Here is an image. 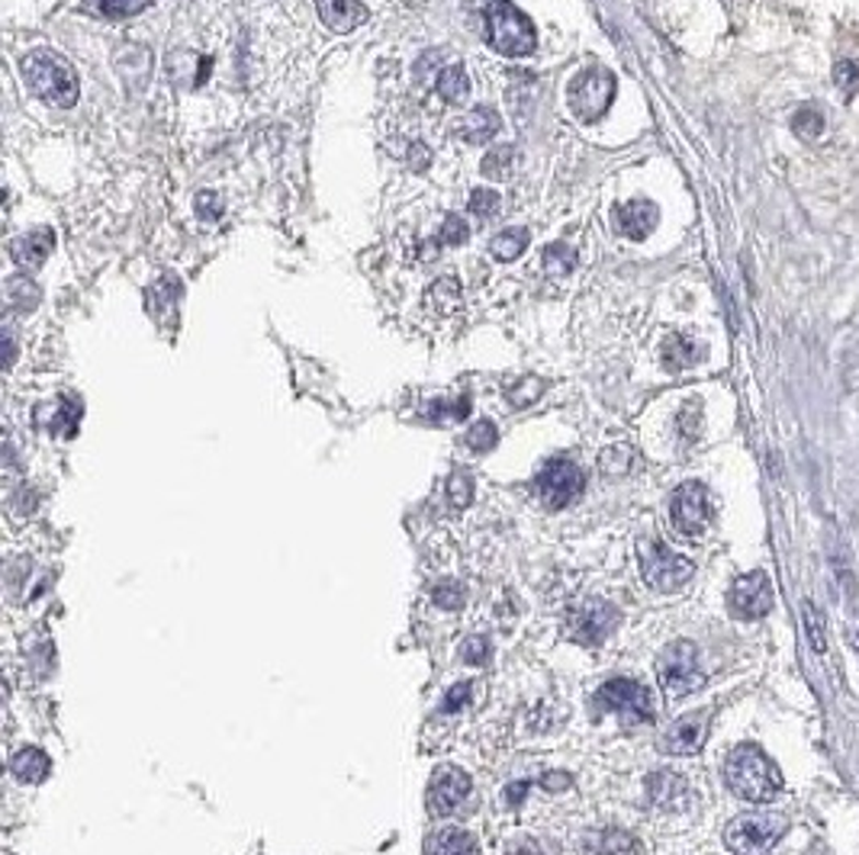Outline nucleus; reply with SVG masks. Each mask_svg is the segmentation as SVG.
Segmentation results:
<instances>
[{"label": "nucleus", "instance_id": "obj_1", "mask_svg": "<svg viewBox=\"0 0 859 855\" xmlns=\"http://www.w3.org/2000/svg\"><path fill=\"white\" fill-rule=\"evenodd\" d=\"M724 778H727V788L741 801H750V805L772 801L782 788L779 768L766 760L757 746H737L724 762Z\"/></svg>", "mask_w": 859, "mask_h": 855}, {"label": "nucleus", "instance_id": "obj_2", "mask_svg": "<svg viewBox=\"0 0 859 855\" xmlns=\"http://www.w3.org/2000/svg\"><path fill=\"white\" fill-rule=\"evenodd\" d=\"M471 10H477L486 23L489 46L502 55H528L538 46V33L522 10H516L512 0H467Z\"/></svg>", "mask_w": 859, "mask_h": 855}, {"label": "nucleus", "instance_id": "obj_3", "mask_svg": "<svg viewBox=\"0 0 859 855\" xmlns=\"http://www.w3.org/2000/svg\"><path fill=\"white\" fill-rule=\"evenodd\" d=\"M23 78L26 84L43 96L46 103H55V106H75L78 100V81L71 75V68L52 55L46 48H36L23 58Z\"/></svg>", "mask_w": 859, "mask_h": 855}, {"label": "nucleus", "instance_id": "obj_4", "mask_svg": "<svg viewBox=\"0 0 859 855\" xmlns=\"http://www.w3.org/2000/svg\"><path fill=\"white\" fill-rule=\"evenodd\" d=\"M785 830L789 820L779 813H741L727 823L724 843L734 855H772Z\"/></svg>", "mask_w": 859, "mask_h": 855}, {"label": "nucleus", "instance_id": "obj_5", "mask_svg": "<svg viewBox=\"0 0 859 855\" xmlns=\"http://www.w3.org/2000/svg\"><path fill=\"white\" fill-rule=\"evenodd\" d=\"M615 75L606 68H586L579 71L567 88V106L579 123H596L609 113L615 100Z\"/></svg>", "mask_w": 859, "mask_h": 855}, {"label": "nucleus", "instance_id": "obj_6", "mask_svg": "<svg viewBox=\"0 0 859 855\" xmlns=\"http://www.w3.org/2000/svg\"><path fill=\"white\" fill-rule=\"evenodd\" d=\"M592 705H596V711L619 714L628 727H637V723L654 720L651 692H647L641 682H634V679H612V682H606V685L596 692Z\"/></svg>", "mask_w": 859, "mask_h": 855}, {"label": "nucleus", "instance_id": "obj_7", "mask_svg": "<svg viewBox=\"0 0 859 855\" xmlns=\"http://www.w3.org/2000/svg\"><path fill=\"white\" fill-rule=\"evenodd\" d=\"M657 675H660V685L667 692L669 698H682L689 692H696L705 675H702V665H699V653L689 640H676L664 650V657L657 660Z\"/></svg>", "mask_w": 859, "mask_h": 855}, {"label": "nucleus", "instance_id": "obj_8", "mask_svg": "<svg viewBox=\"0 0 859 855\" xmlns=\"http://www.w3.org/2000/svg\"><path fill=\"white\" fill-rule=\"evenodd\" d=\"M583 486H586V476L567 457L547 460L534 479V492L541 495V502L547 509H567L570 502L583 495Z\"/></svg>", "mask_w": 859, "mask_h": 855}, {"label": "nucleus", "instance_id": "obj_9", "mask_svg": "<svg viewBox=\"0 0 859 855\" xmlns=\"http://www.w3.org/2000/svg\"><path fill=\"white\" fill-rule=\"evenodd\" d=\"M641 572L647 585L657 592H676L692 579V563L679 554L667 550L660 540H644L641 544Z\"/></svg>", "mask_w": 859, "mask_h": 855}, {"label": "nucleus", "instance_id": "obj_10", "mask_svg": "<svg viewBox=\"0 0 859 855\" xmlns=\"http://www.w3.org/2000/svg\"><path fill=\"white\" fill-rule=\"evenodd\" d=\"M669 515H672V524L696 537L709 527V518H712V502H709V492L702 482H682L676 492H672V502H669Z\"/></svg>", "mask_w": 859, "mask_h": 855}, {"label": "nucleus", "instance_id": "obj_11", "mask_svg": "<svg viewBox=\"0 0 859 855\" xmlns=\"http://www.w3.org/2000/svg\"><path fill=\"white\" fill-rule=\"evenodd\" d=\"M615 624H619L615 605H609V602H602V598H592V602L579 605L570 615V637L573 640H579V643L596 647V643H602V640L612 634Z\"/></svg>", "mask_w": 859, "mask_h": 855}, {"label": "nucleus", "instance_id": "obj_12", "mask_svg": "<svg viewBox=\"0 0 859 855\" xmlns=\"http://www.w3.org/2000/svg\"><path fill=\"white\" fill-rule=\"evenodd\" d=\"M772 585H769V575L766 572H747L734 582L731 589V608L734 615L744 620L764 618L772 612Z\"/></svg>", "mask_w": 859, "mask_h": 855}, {"label": "nucleus", "instance_id": "obj_13", "mask_svg": "<svg viewBox=\"0 0 859 855\" xmlns=\"http://www.w3.org/2000/svg\"><path fill=\"white\" fill-rule=\"evenodd\" d=\"M709 737V714H686L664 733V750L672 756H692Z\"/></svg>", "mask_w": 859, "mask_h": 855}, {"label": "nucleus", "instance_id": "obj_14", "mask_svg": "<svg viewBox=\"0 0 859 855\" xmlns=\"http://www.w3.org/2000/svg\"><path fill=\"white\" fill-rule=\"evenodd\" d=\"M657 223H660V209L651 200H631L615 209V226L621 236L631 241H644L657 229Z\"/></svg>", "mask_w": 859, "mask_h": 855}, {"label": "nucleus", "instance_id": "obj_15", "mask_svg": "<svg viewBox=\"0 0 859 855\" xmlns=\"http://www.w3.org/2000/svg\"><path fill=\"white\" fill-rule=\"evenodd\" d=\"M467 791H471V782H467L457 768L438 772L429 791L431 810H434V813H451V810H457V805L467 798Z\"/></svg>", "mask_w": 859, "mask_h": 855}, {"label": "nucleus", "instance_id": "obj_16", "mask_svg": "<svg viewBox=\"0 0 859 855\" xmlns=\"http://www.w3.org/2000/svg\"><path fill=\"white\" fill-rule=\"evenodd\" d=\"M323 23L335 33H351L368 20V7L361 0H316Z\"/></svg>", "mask_w": 859, "mask_h": 855}, {"label": "nucleus", "instance_id": "obj_17", "mask_svg": "<svg viewBox=\"0 0 859 855\" xmlns=\"http://www.w3.org/2000/svg\"><path fill=\"white\" fill-rule=\"evenodd\" d=\"M52 244H55L52 229H36V232L13 238V241H10V254H13V261H16L20 267L36 271V267L46 264V258L52 254Z\"/></svg>", "mask_w": 859, "mask_h": 855}, {"label": "nucleus", "instance_id": "obj_18", "mask_svg": "<svg viewBox=\"0 0 859 855\" xmlns=\"http://www.w3.org/2000/svg\"><path fill=\"white\" fill-rule=\"evenodd\" d=\"M579 855H641V843L624 830H599L583 840Z\"/></svg>", "mask_w": 859, "mask_h": 855}, {"label": "nucleus", "instance_id": "obj_19", "mask_svg": "<svg viewBox=\"0 0 859 855\" xmlns=\"http://www.w3.org/2000/svg\"><path fill=\"white\" fill-rule=\"evenodd\" d=\"M647 795H651V801L660 810H672L686 801L689 788H686V778H682V775H676V772H657V775H651V782H647Z\"/></svg>", "mask_w": 859, "mask_h": 855}, {"label": "nucleus", "instance_id": "obj_20", "mask_svg": "<svg viewBox=\"0 0 859 855\" xmlns=\"http://www.w3.org/2000/svg\"><path fill=\"white\" fill-rule=\"evenodd\" d=\"M702 361V347L692 341V338H686V334H669L667 341H664V367L667 371H686V367H692V364H699Z\"/></svg>", "mask_w": 859, "mask_h": 855}, {"label": "nucleus", "instance_id": "obj_21", "mask_svg": "<svg viewBox=\"0 0 859 855\" xmlns=\"http://www.w3.org/2000/svg\"><path fill=\"white\" fill-rule=\"evenodd\" d=\"M461 303H464V296H461V284H457L454 277H441V281H434V284L429 286V293H426V306H429L431 312H438V316H451V312H457Z\"/></svg>", "mask_w": 859, "mask_h": 855}, {"label": "nucleus", "instance_id": "obj_22", "mask_svg": "<svg viewBox=\"0 0 859 855\" xmlns=\"http://www.w3.org/2000/svg\"><path fill=\"white\" fill-rule=\"evenodd\" d=\"M461 126H464L461 133H464V139H467V142L486 145L489 139H493V136H496V133H499V126H502V123H499V113H496V110H489V106H477V110H474V113H471V116H467Z\"/></svg>", "mask_w": 859, "mask_h": 855}, {"label": "nucleus", "instance_id": "obj_23", "mask_svg": "<svg viewBox=\"0 0 859 855\" xmlns=\"http://www.w3.org/2000/svg\"><path fill=\"white\" fill-rule=\"evenodd\" d=\"M10 765H13V775H16L20 782H30V785L43 782L48 775V768H52V762H48L43 750H20Z\"/></svg>", "mask_w": 859, "mask_h": 855}, {"label": "nucleus", "instance_id": "obj_24", "mask_svg": "<svg viewBox=\"0 0 859 855\" xmlns=\"http://www.w3.org/2000/svg\"><path fill=\"white\" fill-rule=\"evenodd\" d=\"M528 241H531V232L528 229H506V232H499V236L489 241V254L496 258V261H516V258H522L528 248Z\"/></svg>", "mask_w": 859, "mask_h": 855}, {"label": "nucleus", "instance_id": "obj_25", "mask_svg": "<svg viewBox=\"0 0 859 855\" xmlns=\"http://www.w3.org/2000/svg\"><path fill=\"white\" fill-rule=\"evenodd\" d=\"M431 855H479V853L471 833L451 827V830H441V833L431 840Z\"/></svg>", "mask_w": 859, "mask_h": 855}, {"label": "nucleus", "instance_id": "obj_26", "mask_svg": "<svg viewBox=\"0 0 859 855\" xmlns=\"http://www.w3.org/2000/svg\"><path fill=\"white\" fill-rule=\"evenodd\" d=\"M576 267V254L567 241H554L544 248V274L547 277H567Z\"/></svg>", "mask_w": 859, "mask_h": 855}, {"label": "nucleus", "instance_id": "obj_27", "mask_svg": "<svg viewBox=\"0 0 859 855\" xmlns=\"http://www.w3.org/2000/svg\"><path fill=\"white\" fill-rule=\"evenodd\" d=\"M471 91V81H467V71L461 65H451L448 71H441L438 78V94L444 96L448 103H461Z\"/></svg>", "mask_w": 859, "mask_h": 855}, {"label": "nucleus", "instance_id": "obj_28", "mask_svg": "<svg viewBox=\"0 0 859 855\" xmlns=\"http://www.w3.org/2000/svg\"><path fill=\"white\" fill-rule=\"evenodd\" d=\"M512 168H516V148H509V145L493 148V151L483 158V174H486L489 181H509Z\"/></svg>", "mask_w": 859, "mask_h": 855}, {"label": "nucleus", "instance_id": "obj_29", "mask_svg": "<svg viewBox=\"0 0 859 855\" xmlns=\"http://www.w3.org/2000/svg\"><path fill=\"white\" fill-rule=\"evenodd\" d=\"M7 299H10V306L30 312V309L39 306L43 293H39V286L33 284V281H26V277H10L7 281Z\"/></svg>", "mask_w": 859, "mask_h": 855}, {"label": "nucleus", "instance_id": "obj_30", "mask_svg": "<svg viewBox=\"0 0 859 855\" xmlns=\"http://www.w3.org/2000/svg\"><path fill=\"white\" fill-rule=\"evenodd\" d=\"M792 129H795V136H802V139H814V136H821V129H824V116H821V110L817 106H802L795 116H792Z\"/></svg>", "mask_w": 859, "mask_h": 855}, {"label": "nucleus", "instance_id": "obj_31", "mask_svg": "<svg viewBox=\"0 0 859 855\" xmlns=\"http://www.w3.org/2000/svg\"><path fill=\"white\" fill-rule=\"evenodd\" d=\"M802 615H805V627H809V637H812L814 653H827V640H824V618L821 612L814 608L812 598L802 602Z\"/></svg>", "mask_w": 859, "mask_h": 855}, {"label": "nucleus", "instance_id": "obj_32", "mask_svg": "<svg viewBox=\"0 0 859 855\" xmlns=\"http://www.w3.org/2000/svg\"><path fill=\"white\" fill-rule=\"evenodd\" d=\"M429 415L431 419H438V422L467 419V415H471V399H467V396H461V399H454V402H431Z\"/></svg>", "mask_w": 859, "mask_h": 855}, {"label": "nucleus", "instance_id": "obj_33", "mask_svg": "<svg viewBox=\"0 0 859 855\" xmlns=\"http://www.w3.org/2000/svg\"><path fill=\"white\" fill-rule=\"evenodd\" d=\"M834 84L840 88V96L844 100H854L859 91V68L854 61H837L834 68Z\"/></svg>", "mask_w": 859, "mask_h": 855}, {"label": "nucleus", "instance_id": "obj_34", "mask_svg": "<svg viewBox=\"0 0 859 855\" xmlns=\"http://www.w3.org/2000/svg\"><path fill=\"white\" fill-rule=\"evenodd\" d=\"M148 3H151V0H97L100 13H103V16H113V20L136 16V13H143Z\"/></svg>", "mask_w": 859, "mask_h": 855}, {"label": "nucleus", "instance_id": "obj_35", "mask_svg": "<svg viewBox=\"0 0 859 855\" xmlns=\"http://www.w3.org/2000/svg\"><path fill=\"white\" fill-rule=\"evenodd\" d=\"M471 213H477L479 219H489L499 213V193L489 191V187H477L471 193Z\"/></svg>", "mask_w": 859, "mask_h": 855}, {"label": "nucleus", "instance_id": "obj_36", "mask_svg": "<svg viewBox=\"0 0 859 855\" xmlns=\"http://www.w3.org/2000/svg\"><path fill=\"white\" fill-rule=\"evenodd\" d=\"M471 238V229H467V223L461 219V216H448L444 219V226H441V244H451V248H457V244H464Z\"/></svg>", "mask_w": 859, "mask_h": 855}, {"label": "nucleus", "instance_id": "obj_37", "mask_svg": "<svg viewBox=\"0 0 859 855\" xmlns=\"http://www.w3.org/2000/svg\"><path fill=\"white\" fill-rule=\"evenodd\" d=\"M496 444V425L493 422H477L467 431V447L471 451H489Z\"/></svg>", "mask_w": 859, "mask_h": 855}, {"label": "nucleus", "instance_id": "obj_38", "mask_svg": "<svg viewBox=\"0 0 859 855\" xmlns=\"http://www.w3.org/2000/svg\"><path fill=\"white\" fill-rule=\"evenodd\" d=\"M448 492H451V502H454V505H467V502H471V492H474V482H471V476H464V474L451 476V482H448Z\"/></svg>", "mask_w": 859, "mask_h": 855}, {"label": "nucleus", "instance_id": "obj_39", "mask_svg": "<svg viewBox=\"0 0 859 855\" xmlns=\"http://www.w3.org/2000/svg\"><path fill=\"white\" fill-rule=\"evenodd\" d=\"M628 460H631V451L628 447H609L606 454H602V470L606 474H624L628 470Z\"/></svg>", "mask_w": 859, "mask_h": 855}, {"label": "nucleus", "instance_id": "obj_40", "mask_svg": "<svg viewBox=\"0 0 859 855\" xmlns=\"http://www.w3.org/2000/svg\"><path fill=\"white\" fill-rule=\"evenodd\" d=\"M223 209H226V206L219 203V196L213 191L196 193V213H200V219H219Z\"/></svg>", "mask_w": 859, "mask_h": 855}, {"label": "nucleus", "instance_id": "obj_41", "mask_svg": "<svg viewBox=\"0 0 859 855\" xmlns=\"http://www.w3.org/2000/svg\"><path fill=\"white\" fill-rule=\"evenodd\" d=\"M541 396V383L538 380H522V386H512L509 389V399L516 402V406H528V402H534Z\"/></svg>", "mask_w": 859, "mask_h": 855}, {"label": "nucleus", "instance_id": "obj_42", "mask_svg": "<svg viewBox=\"0 0 859 855\" xmlns=\"http://www.w3.org/2000/svg\"><path fill=\"white\" fill-rule=\"evenodd\" d=\"M461 657H464V663H483V660L489 657V643H486L483 637H471V640L461 647Z\"/></svg>", "mask_w": 859, "mask_h": 855}, {"label": "nucleus", "instance_id": "obj_43", "mask_svg": "<svg viewBox=\"0 0 859 855\" xmlns=\"http://www.w3.org/2000/svg\"><path fill=\"white\" fill-rule=\"evenodd\" d=\"M429 161H431V155H429V148L422 142H416L412 148H409V164L416 168V171H426L429 168Z\"/></svg>", "mask_w": 859, "mask_h": 855}, {"label": "nucleus", "instance_id": "obj_44", "mask_svg": "<svg viewBox=\"0 0 859 855\" xmlns=\"http://www.w3.org/2000/svg\"><path fill=\"white\" fill-rule=\"evenodd\" d=\"M464 702H467V685H457V688L448 692V705H444V711H457Z\"/></svg>", "mask_w": 859, "mask_h": 855}]
</instances>
